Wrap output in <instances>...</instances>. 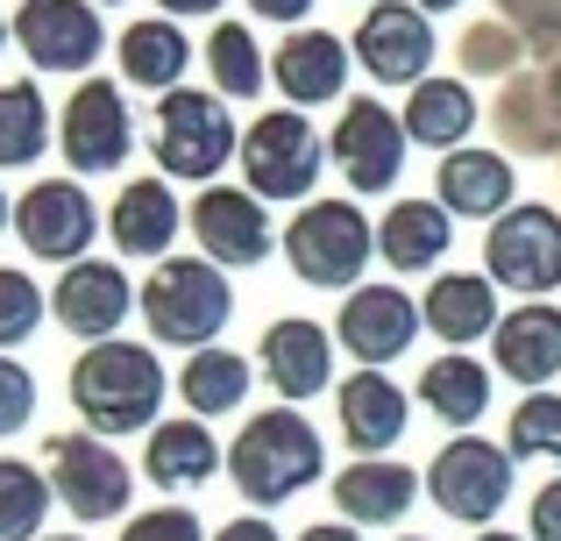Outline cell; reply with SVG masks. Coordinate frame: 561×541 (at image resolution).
<instances>
[{
	"label": "cell",
	"instance_id": "1",
	"mask_svg": "<svg viewBox=\"0 0 561 541\" xmlns=\"http://www.w3.org/2000/svg\"><path fill=\"white\" fill-rule=\"evenodd\" d=\"M71 414L85 420V435L100 442H122V435H150L164 420V399H171V377H164V357L150 342H93L85 357H71Z\"/></svg>",
	"mask_w": 561,
	"mask_h": 541
},
{
	"label": "cell",
	"instance_id": "2",
	"mask_svg": "<svg viewBox=\"0 0 561 541\" xmlns=\"http://www.w3.org/2000/svg\"><path fill=\"white\" fill-rule=\"evenodd\" d=\"M228 477L249 499V514H271V506H291L299 492H313L320 477H328V442H320V428L299 414V406L249 414L242 428H234Z\"/></svg>",
	"mask_w": 561,
	"mask_h": 541
},
{
	"label": "cell",
	"instance_id": "3",
	"mask_svg": "<svg viewBox=\"0 0 561 541\" xmlns=\"http://www.w3.org/2000/svg\"><path fill=\"white\" fill-rule=\"evenodd\" d=\"M136 314L150 320V342L164 349H214L234 320V285L206 257H164L136 285Z\"/></svg>",
	"mask_w": 561,
	"mask_h": 541
},
{
	"label": "cell",
	"instance_id": "4",
	"mask_svg": "<svg viewBox=\"0 0 561 541\" xmlns=\"http://www.w3.org/2000/svg\"><path fill=\"white\" fill-rule=\"evenodd\" d=\"M285 264L299 285H320V292H356L363 271L377 257V222L356 207V200H306L291 214V228L277 236Z\"/></svg>",
	"mask_w": 561,
	"mask_h": 541
},
{
	"label": "cell",
	"instance_id": "5",
	"mask_svg": "<svg viewBox=\"0 0 561 541\" xmlns=\"http://www.w3.org/2000/svg\"><path fill=\"white\" fill-rule=\"evenodd\" d=\"M234 165H242V185L263 200V207H291V200H313L320 171H328V136H320L313 122H306L299 108H271L256 114V122L242 128V150H234Z\"/></svg>",
	"mask_w": 561,
	"mask_h": 541
},
{
	"label": "cell",
	"instance_id": "6",
	"mask_svg": "<svg viewBox=\"0 0 561 541\" xmlns=\"http://www.w3.org/2000/svg\"><path fill=\"white\" fill-rule=\"evenodd\" d=\"M150 150H157V171L164 179H185V185H206L220 179L242 136H234V114L214 86H179V93L157 100V128H150Z\"/></svg>",
	"mask_w": 561,
	"mask_h": 541
},
{
	"label": "cell",
	"instance_id": "7",
	"mask_svg": "<svg viewBox=\"0 0 561 541\" xmlns=\"http://www.w3.org/2000/svg\"><path fill=\"white\" fill-rule=\"evenodd\" d=\"M483 278L512 300H548L561 292V207L519 200L483 228Z\"/></svg>",
	"mask_w": 561,
	"mask_h": 541
},
{
	"label": "cell",
	"instance_id": "8",
	"mask_svg": "<svg viewBox=\"0 0 561 541\" xmlns=\"http://www.w3.org/2000/svg\"><path fill=\"white\" fill-rule=\"evenodd\" d=\"M426 499L455 520V528H491L512 506V457L491 435H448L440 457L426 463Z\"/></svg>",
	"mask_w": 561,
	"mask_h": 541
},
{
	"label": "cell",
	"instance_id": "9",
	"mask_svg": "<svg viewBox=\"0 0 561 541\" xmlns=\"http://www.w3.org/2000/svg\"><path fill=\"white\" fill-rule=\"evenodd\" d=\"M57 150H65V165L79 179H107V171H122L136 157V114H128L122 86L107 71L71 86L65 114H57Z\"/></svg>",
	"mask_w": 561,
	"mask_h": 541
},
{
	"label": "cell",
	"instance_id": "10",
	"mask_svg": "<svg viewBox=\"0 0 561 541\" xmlns=\"http://www.w3.org/2000/svg\"><path fill=\"white\" fill-rule=\"evenodd\" d=\"M348 57L356 71H370L377 86H420L434 79V57H440V36H434V14H420L412 0H370L348 29Z\"/></svg>",
	"mask_w": 561,
	"mask_h": 541
},
{
	"label": "cell",
	"instance_id": "11",
	"mask_svg": "<svg viewBox=\"0 0 561 541\" xmlns=\"http://www.w3.org/2000/svg\"><path fill=\"white\" fill-rule=\"evenodd\" d=\"M43 477L65 499L71 520H122L128 499H136V471L122 463V449L100 442V435H50L43 449Z\"/></svg>",
	"mask_w": 561,
	"mask_h": 541
},
{
	"label": "cell",
	"instance_id": "12",
	"mask_svg": "<svg viewBox=\"0 0 561 541\" xmlns=\"http://www.w3.org/2000/svg\"><path fill=\"white\" fill-rule=\"evenodd\" d=\"M100 228H107V214L93 207V193L71 179H36L22 185V200H14V236H22V250L36 257V264H85V250L100 243Z\"/></svg>",
	"mask_w": 561,
	"mask_h": 541
},
{
	"label": "cell",
	"instance_id": "13",
	"mask_svg": "<svg viewBox=\"0 0 561 541\" xmlns=\"http://www.w3.org/2000/svg\"><path fill=\"white\" fill-rule=\"evenodd\" d=\"M185 228H192V243H199V257L220 264V271H256V264L277 257L271 207H263L249 185H206L185 207Z\"/></svg>",
	"mask_w": 561,
	"mask_h": 541
},
{
	"label": "cell",
	"instance_id": "14",
	"mask_svg": "<svg viewBox=\"0 0 561 541\" xmlns=\"http://www.w3.org/2000/svg\"><path fill=\"white\" fill-rule=\"evenodd\" d=\"M405 122L383 108L377 93H356L342 108V122L328 128V165L342 171L348 193H391L398 171H405Z\"/></svg>",
	"mask_w": 561,
	"mask_h": 541
},
{
	"label": "cell",
	"instance_id": "15",
	"mask_svg": "<svg viewBox=\"0 0 561 541\" xmlns=\"http://www.w3.org/2000/svg\"><path fill=\"white\" fill-rule=\"evenodd\" d=\"M8 36L22 43V57L36 71H79V79H93V65L107 57V22H100L93 0H22Z\"/></svg>",
	"mask_w": 561,
	"mask_h": 541
},
{
	"label": "cell",
	"instance_id": "16",
	"mask_svg": "<svg viewBox=\"0 0 561 541\" xmlns=\"http://www.w3.org/2000/svg\"><path fill=\"white\" fill-rule=\"evenodd\" d=\"M420 300L405 285H356L342 306H334V349L356 357V371H383L398 363L412 342H420Z\"/></svg>",
	"mask_w": 561,
	"mask_h": 541
},
{
	"label": "cell",
	"instance_id": "17",
	"mask_svg": "<svg viewBox=\"0 0 561 541\" xmlns=\"http://www.w3.org/2000/svg\"><path fill=\"white\" fill-rule=\"evenodd\" d=\"M256 371L277 392V406H306L334 385V328H320L313 314H277L256 342Z\"/></svg>",
	"mask_w": 561,
	"mask_h": 541
},
{
	"label": "cell",
	"instance_id": "18",
	"mask_svg": "<svg viewBox=\"0 0 561 541\" xmlns=\"http://www.w3.org/2000/svg\"><path fill=\"white\" fill-rule=\"evenodd\" d=\"M128 314H136V285H128V271L114 264V257H85V264L57 271V285H50V320H57L65 335H79L85 349H93V342H114Z\"/></svg>",
	"mask_w": 561,
	"mask_h": 541
},
{
	"label": "cell",
	"instance_id": "19",
	"mask_svg": "<svg viewBox=\"0 0 561 541\" xmlns=\"http://www.w3.org/2000/svg\"><path fill=\"white\" fill-rule=\"evenodd\" d=\"M348 43L334 36V29H285V43L271 50V86L285 93V108H328V100L348 93Z\"/></svg>",
	"mask_w": 561,
	"mask_h": 541
},
{
	"label": "cell",
	"instance_id": "20",
	"mask_svg": "<svg viewBox=\"0 0 561 541\" xmlns=\"http://www.w3.org/2000/svg\"><path fill=\"white\" fill-rule=\"evenodd\" d=\"M434 200L455 214V222H483V228H491L497 214L519 207V171H512V157H505V150L462 143V150L440 157V171H434Z\"/></svg>",
	"mask_w": 561,
	"mask_h": 541
},
{
	"label": "cell",
	"instance_id": "21",
	"mask_svg": "<svg viewBox=\"0 0 561 541\" xmlns=\"http://www.w3.org/2000/svg\"><path fill=\"white\" fill-rule=\"evenodd\" d=\"M334 420H342V442L356 457H391L412 428V399L391 371H348L334 385Z\"/></svg>",
	"mask_w": 561,
	"mask_h": 541
},
{
	"label": "cell",
	"instance_id": "22",
	"mask_svg": "<svg viewBox=\"0 0 561 541\" xmlns=\"http://www.w3.org/2000/svg\"><path fill=\"white\" fill-rule=\"evenodd\" d=\"M497 377H512L519 392H554L561 377V306L554 300H519L491 335Z\"/></svg>",
	"mask_w": 561,
	"mask_h": 541
},
{
	"label": "cell",
	"instance_id": "23",
	"mask_svg": "<svg viewBox=\"0 0 561 541\" xmlns=\"http://www.w3.org/2000/svg\"><path fill=\"white\" fill-rule=\"evenodd\" d=\"M328 492H334V514L348 528H398L412 514V499L426 492V477L405 471L398 457H356L348 471L328 477Z\"/></svg>",
	"mask_w": 561,
	"mask_h": 541
},
{
	"label": "cell",
	"instance_id": "24",
	"mask_svg": "<svg viewBox=\"0 0 561 541\" xmlns=\"http://www.w3.org/2000/svg\"><path fill=\"white\" fill-rule=\"evenodd\" d=\"M220 471H228V449L214 442L206 420L171 414L142 435V477H150L157 492H171V499H179V492H199L206 477H220Z\"/></svg>",
	"mask_w": 561,
	"mask_h": 541
},
{
	"label": "cell",
	"instance_id": "25",
	"mask_svg": "<svg viewBox=\"0 0 561 541\" xmlns=\"http://www.w3.org/2000/svg\"><path fill=\"white\" fill-rule=\"evenodd\" d=\"M420 320L448 349H477V342L497 335L505 306H497V285L483 271H434V285H426V300H420Z\"/></svg>",
	"mask_w": 561,
	"mask_h": 541
},
{
	"label": "cell",
	"instance_id": "26",
	"mask_svg": "<svg viewBox=\"0 0 561 541\" xmlns=\"http://www.w3.org/2000/svg\"><path fill=\"white\" fill-rule=\"evenodd\" d=\"M405 143H420V150H462L469 136H477V122H483V108H477V93H469V79H455V71H434V79H420L405 93Z\"/></svg>",
	"mask_w": 561,
	"mask_h": 541
},
{
	"label": "cell",
	"instance_id": "27",
	"mask_svg": "<svg viewBox=\"0 0 561 541\" xmlns=\"http://www.w3.org/2000/svg\"><path fill=\"white\" fill-rule=\"evenodd\" d=\"M107 243L122 257L164 264L171 243H179V193H171L164 179H128L122 193H114V207H107Z\"/></svg>",
	"mask_w": 561,
	"mask_h": 541
},
{
	"label": "cell",
	"instance_id": "28",
	"mask_svg": "<svg viewBox=\"0 0 561 541\" xmlns=\"http://www.w3.org/2000/svg\"><path fill=\"white\" fill-rule=\"evenodd\" d=\"M448 243H455V214L440 207V200H391V207H383V222H377V257L398 278L440 271Z\"/></svg>",
	"mask_w": 561,
	"mask_h": 541
},
{
	"label": "cell",
	"instance_id": "29",
	"mask_svg": "<svg viewBox=\"0 0 561 541\" xmlns=\"http://www.w3.org/2000/svg\"><path fill=\"white\" fill-rule=\"evenodd\" d=\"M491 122L505 136V157H561V108H554V86L548 71H519V79L497 86L491 100Z\"/></svg>",
	"mask_w": 561,
	"mask_h": 541
},
{
	"label": "cell",
	"instance_id": "30",
	"mask_svg": "<svg viewBox=\"0 0 561 541\" xmlns=\"http://www.w3.org/2000/svg\"><path fill=\"white\" fill-rule=\"evenodd\" d=\"M122 79L128 86H142V93H179L185 86V71H192V36H185V22H171V14H142V22H128L122 29Z\"/></svg>",
	"mask_w": 561,
	"mask_h": 541
},
{
	"label": "cell",
	"instance_id": "31",
	"mask_svg": "<svg viewBox=\"0 0 561 541\" xmlns=\"http://www.w3.org/2000/svg\"><path fill=\"white\" fill-rule=\"evenodd\" d=\"M412 399H420L440 428L477 435V420L491 414V363H477L469 349H448V357H434L420 371V392H412Z\"/></svg>",
	"mask_w": 561,
	"mask_h": 541
},
{
	"label": "cell",
	"instance_id": "32",
	"mask_svg": "<svg viewBox=\"0 0 561 541\" xmlns=\"http://www.w3.org/2000/svg\"><path fill=\"white\" fill-rule=\"evenodd\" d=\"M249 385H256V371H249V357H234V349H192V357L179 363V399L192 420H206L214 428L220 414H242Z\"/></svg>",
	"mask_w": 561,
	"mask_h": 541
},
{
	"label": "cell",
	"instance_id": "33",
	"mask_svg": "<svg viewBox=\"0 0 561 541\" xmlns=\"http://www.w3.org/2000/svg\"><path fill=\"white\" fill-rule=\"evenodd\" d=\"M57 143V114L43 100L36 79H0V171L43 165V150Z\"/></svg>",
	"mask_w": 561,
	"mask_h": 541
},
{
	"label": "cell",
	"instance_id": "34",
	"mask_svg": "<svg viewBox=\"0 0 561 541\" xmlns=\"http://www.w3.org/2000/svg\"><path fill=\"white\" fill-rule=\"evenodd\" d=\"M199 57H206V71H214L220 100H256L263 86H271V57H263V43H256L249 22H214L206 43H199Z\"/></svg>",
	"mask_w": 561,
	"mask_h": 541
},
{
	"label": "cell",
	"instance_id": "35",
	"mask_svg": "<svg viewBox=\"0 0 561 541\" xmlns=\"http://www.w3.org/2000/svg\"><path fill=\"white\" fill-rule=\"evenodd\" d=\"M57 492L36 463L0 457V541H43V520H50Z\"/></svg>",
	"mask_w": 561,
	"mask_h": 541
},
{
	"label": "cell",
	"instance_id": "36",
	"mask_svg": "<svg viewBox=\"0 0 561 541\" xmlns=\"http://www.w3.org/2000/svg\"><path fill=\"white\" fill-rule=\"evenodd\" d=\"M455 65H462V79H519L526 36L512 22H497V14H477V22L462 29V43H455Z\"/></svg>",
	"mask_w": 561,
	"mask_h": 541
},
{
	"label": "cell",
	"instance_id": "37",
	"mask_svg": "<svg viewBox=\"0 0 561 541\" xmlns=\"http://www.w3.org/2000/svg\"><path fill=\"white\" fill-rule=\"evenodd\" d=\"M512 463H561V392H526L505 420Z\"/></svg>",
	"mask_w": 561,
	"mask_h": 541
},
{
	"label": "cell",
	"instance_id": "38",
	"mask_svg": "<svg viewBox=\"0 0 561 541\" xmlns=\"http://www.w3.org/2000/svg\"><path fill=\"white\" fill-rule=\"evenodd\" d=\"M43 320H50V292H43L28 271L0 264V357H8V349H22Z\"/></svg>",
	"mask_w": 561,
	"mask_h": 541
},
{
	"label": "cell",
	"instance_id": "39",
	"mask_svg": "<svg viewBox=\"0 0 561 541\" xmlns=\"http://www.w3.org/2000/svg\"><path fill=\"white\" fill-rule=\"evenodd\" d=\"M36 420V371L22 357H0V442Z\"/></svg>",
	"mask_w": 561,
	"mask_h": 541
},
{
	"label": "cell",
	"instance_id": "40",
	"mask_svg": "<svg viewBox=\"0 0 561 541\" xmlns=\"http://www.w3.org/2000/svg\"><path fill=\"white\" fill-rule=\"evenodd\" d=\"M122 541H214V534H206V520L192 514V506L171 499V506H150V514H136V520L122 528Z\"/></svg>",
	"mask_w": 561,
	"mask_h": 541
},
{
	"label": "cell",
	"instance_id": "41",
	"mask_svg": "<svg viewBox=\"0 0 561 541\" xmlns=\"http://www.w3.org/2000/svg\"><path fill=\"white\" fill-rule=\"evenodd\" d=\"M526 541H561V477H548L526 499Z\"/></svg>",
	"mask_w": 561,
	"mask_h": 541
},
{
	"label": "cell",
	"instance_id": "42",
	"mask_svg": "<svg viewBox=\"0 0 561 541\" xmlns=\"http://www.w3.org/2000/svg\"><path fill=\"white\" fill-rule=\"evenodd\" d=\"M320 0H249V14L256 22H285V29H306V14H313Z\"/></svg>",
	"mask_w": 561,
	"mask_h": 541
},
{
	"label": "cell",
	"instance_id": "43",
	"mask_svg": "<svg viewBox=\"0 0 561 541\" xmlns=\"http://www.w3.org/2000/svg\"><path fill=\"white\" fill-rule=\"evenodd\" d=\"M214 541H285L271 528V514H234L228 528H214Z\"/></svg>",
	"mask_w": 561,
	"mask_h": 541
},
{
	"label": "cell",
	"instance_id": "44",
	"mask_svg": "<svg viewBox=\"0 0 561 541\" xmlns=\"http://www.w3.org/2000/svg\"><path fill=\"white\" fill-rule=\"evenodd\" d=\"M157 14H171V22H185V14H220L228 0H150Z\"/></svg>",
	"mask_w": 561,
	"mask_h": 541
},
{
	"label": "cell",
	"instance_id": "45",
	"mask_svg": "<svg viewBox=\"0 0 561 541\" xmlns=\"http://www.w3.org/2000/svg\"><path fill=\"white\" fill-rule=\"evenodd\" d=\"M299 541H363V528H348V520H320V528H306Z\"/></svg>",
	"mask_w": 561,
	"mask_h": 541
},
{
	"label": "cell",
	"instance_id": "46",
	"mask_svg": "<svg viewBox=\"0 0 561 541\" xmlns=\"http://www.w3.org/2000/svg\"><path fill=\"white\" fill-rule=\"evenodd\" d=\"M420 14H448V8H462V0H412Z\"/></svg>",
	"mask_w": 561,
	"mask_h": 541
},
{
	"label": "cell",
	"instance_id": "47",
	"mask_svg": "<svg viewBox=\"0 0 561 541\" xmlns=\"http://www.w3.org/2000/svg\"><path fill=\"white\" fill-rule=\"evenodd\" d=\"M469 541H526V534H512V528H483V534H469Z\"/></svg>",
	"mask_w": 561,
	"mask_h": 541
},
{
	"label": "cell",
	"instance_id": "48",
	"mask_svg": "<svg viewBox=\"0 0 561 541\" xmlns=\"http://www.w3.org/2000/svg\"><path fill=\"white\" fill-rule=\"evenodd\" d=\"M548 86H554V108H561V57H548Z\"/></svg>",
	"mask_w": 561,
	"mask_h": 541
},
{
	"label": "cell",
	"instance_id": "49",
	"mask_svg": "<svg viewBox=\"0 0 561 541\" xmlns=\"http://www.w3.org/2000/svg\"><path fill=\"white\" fill-rule=\"evenodd\" d=\"M14 222V207H8V185H0V228H8Z\"/></svg>",
	"mask_w": 561,
	"mask_h": 541
},
{
	"label": "cell",
	"instance_id": "50",
	"mask_svg": "<svg viewBox=\"0 0 561 541\" xmlns=\"http://www.w3.org/2000/svg\"><path fill=\"white\" fill-rule=\"evenodd\" d=\"M43 541H85V534H43Z\"/></svg>",
	"mask_w": 561,
	"mask_h": 541
},
{
	"label": "cell",
	"instance_id": "51",
	"mask_svg": "<svg viewBox=\"0 0 561 541\" xmlns=\"http://www.w3.org/2000/svg\"><path fill=\"white\" fill-rule=\"evenodd\" d=\"M0 50H8V14H0Z\"/></svg>",
	"mask_w": 561,
	"mask_h": 541
},
{
	"label": "cell",
	"instance_id": "52",
	"mask_svg": "<svg viewBox=\"0 0 561 541\" xmlns=\"http://www.w3.org/2000/svg\"><path fill=\"white\" fill-rule=\"evenodd\" d=\"M93 8H122V0H93Z\"/></svg>",
	"mask_w": 561,
	"mask_h": 541
},
{
	"label": "cell",
	"instance_id": "53",
	"mask_svg": "<svg viewBox=\"0 0 561 541\" xmlns=\"http://www.w3.org/2000/svg\"><path fill=\"white\" fill-rule=\"evenodd\" d=\"M398 541H426V534H398Z\"/></svg>",
	"mask_w": 561,
	"mask_h": 541
}]
</instances>
